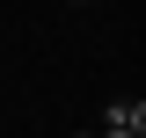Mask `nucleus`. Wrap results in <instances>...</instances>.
Here are the masks:
<instances>
[{
  "label": "nucleus",
  "mask_w": 146,
  "mask_h": 138,
  "mask_svg": "<svg viewBox=\"0 0 146 138\" xmlns=\"http://www.w3.org/2000/svg\"><path fill=\"white\" fill-rule=\"evenodd\" d=\"M95 138H146V102H110Z\"/></svg>",
  "instance_id": "nucleus-1"
},
{
  "label": "nucleus",
  "mask_w": 146,
  "mask_h": 138,
  "mask_svg": "<svg viewBox=\"0 0 146 138\" xmlns=\"http://www.w3.org/2000/svg\"><path fill=\"white\" fill-rule=\"evenodd\" d=\"M73 138H95V131H73Z\"/></svg>",
  "instance_id": "nucleus-2"
},
{
  "label": "nucleus",
  "mask_w": 146,
  "mask_h": 138,
  "mask_svg": "<svg viewBox=\"0 0 146 138\" xmlns=\"http://www.w3.org/2000/svg\"><path fill=\"white\" fill-rule=\"evenodd\" d=\"M73 7H88V0H73Z\"/></svg>",
  "instance_id": "nucleus-3"
}]
</instances>
